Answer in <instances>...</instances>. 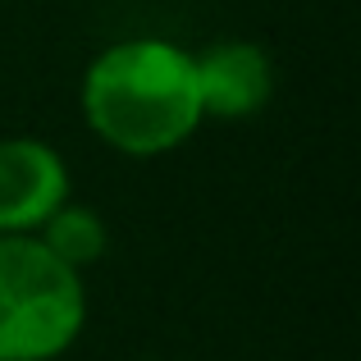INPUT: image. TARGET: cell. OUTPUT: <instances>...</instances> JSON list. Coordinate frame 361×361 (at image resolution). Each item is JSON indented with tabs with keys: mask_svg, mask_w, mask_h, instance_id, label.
Returning <instances> with one entry per match:
<instances>
[{
	"mask_svg": "<svg viewBox=\"0 0 361 361\" xmlns=\"http://www.w3.org/2000/svg\"><path fill=\"white\" fill-rule=\"evenodd\" d=\"M206 119H252L274 97V64L256 42H215L192 55Z\"/></svg>",
	"mask_w": 361,
	"mask_h": 361,
	"instance_id": "277c9868",
	"label": "cell"
},
{
	"mask_svg": "<svg viewBox=\"0 0 361 361\" xmlns=\"http://www.w3.org/2000/svg\"><path fill=\"white\" fill-rule=\"evenodd\" d=\"M87 325L82 270L37 233H0V361H55Z\"/></svg>",
	"mask_w": 361,
	"mask_h": 361,
	"instance_id": "7a4b0ae2",
	"label": "cell"
},
{
	"mask_svg": "<svg viewBox=\"0 0 361 361\" xmlns=\"http://www.w3.org/2000/svg\"><path fill=\"white\" fill-rule=\"evenodd\" d=\"M82 119L110 151L151 160L206 123L192 51L160 37L115 42L82 73Z\"/></svg>",
	"mask_w": 361,
	"mask_h": 361,
	"instance_id": "6da1fadb",
	"label": "cell"
},
{
	"mask_svg": "<svg viewBox=\"0 0 361 361\" xmlns=\"http://www.w3.org/2000/svg\"><path fill=\"white\" fill-rule=\"evenodd\" d=\"M37 238H42L46 252H55L64 265H73V270H87V265H97L101 256H106L110 247V229L106 220H101L97 206H82V202H64L55 206L51 215H46V224L37 229Z\"/></svg>",
	"mask_w": 361,
	"mask_h": 361,
	"instance_id": "5b68a950",
	"label": "cell"
},
{
	"mask_svg": "<svg viewBox=\"0 0 361 361\" xmlns=\"http://www.w3.org/2000/svg\"><path fill=\"white\" fill-rule=\"evenodd\" d=\"M69 202V165L42 137H0V233H37L55 206Z\"/></svg>",
	"mask_w": 361,
	"mask_h": 361,
	"instance_id": "3957f363",
	"label": "cell"
}]
</instances>
